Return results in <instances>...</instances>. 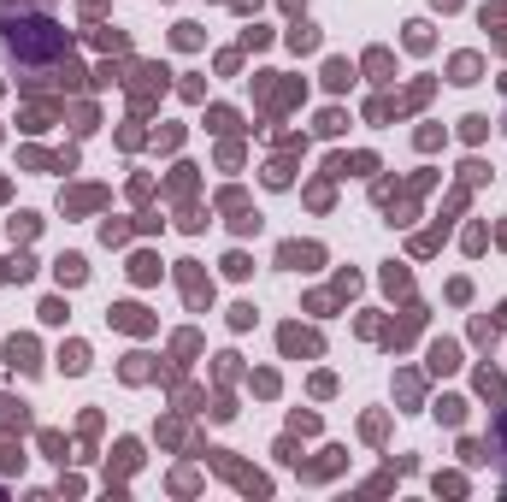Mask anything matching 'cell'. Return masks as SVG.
Returning a JSON list of instances; mask_svg holds the SVG:
<instances>
[{
	"label": "cell",
	"mask_w": 507,
	"mask_h": 502,
	"mask_svg": "<svg viewBox=\"0 0 507 502\" xmlns=\"http://www.w3.org/2000/svg\"><path fill=\"white\" fill-rule=\"evenodd\" d=\"M59 278L77 284V278H83V260H77V254H65V260H59Z\"/></svg>",
	"instance_id": "cell-1"
}]
</instances>
